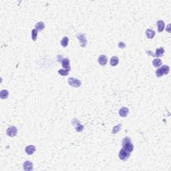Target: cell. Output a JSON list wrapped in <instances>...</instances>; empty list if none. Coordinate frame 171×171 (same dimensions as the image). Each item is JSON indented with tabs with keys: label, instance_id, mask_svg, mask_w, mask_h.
<instances>
[{
	"label": "cell",
	"instance_id": "obj_13",
	"mask_svg": "<svg viewBox=\"0 0 171 171\" xmlns=\"http://www.w3.org/2000/svg\"><path fill=\"white\" fill-rule=\"evenodd\" d=\"M157 26H158V31L159 33L163 31V30L165 29V23L162 20H159L157 22Z\"/></svg>",
	"mask_w": 171,
	"mask_h": 171
},
{
	"label": "cell",
	"instance_id": "obj_3",
	"mask_svg": "<svg viewBox=\"0 0 171 171\" xmlns=\"http://www.w3.org/2000/svg\"><path fill=\"white\" fill-rule=\"evenodd\" d=\"M57 60H58L59 62H61V66L64 68V70H66L68 71H70L71 68L70 66V61H69L68 58H67V57L64 58V57H62L61 56H59Z\"/></svg>",
	"mask_w": 171,
	"mask_h": 171
},
{
	"label": "cell",
	"instance_id": "obj_7",
	"mask_svg": "<svg viewBox=\"0 0 171 171\" xmlns=\"http://www.w3.org/2000/svg\"><path fill=\"white\" fill-rule=\"evenodd\" d=\"M17 133H18V128L15 126H10L7 129V135L10 137H14Z\"/></svg>",
	"mask_w": 171,
	"mask_h": 171
},
{
	"label": "cell",
	"instance_id": "obj_16",
	"mask_svg": "<svg viewBox=\"0 0 171 171\" xmlns=\"http://www.w3.org/2000/svg\"><path fill=\"white\" fill-rule=\"evenodd\" d=\"M35 29H37V31H42L45 28V24H44V22H40L35 24Z\"/></svg>",
	"mask_w": 171,
	"mask_h": 171
},
{
	"label": "cell",
	"instance_id": "obj_15",
	"mask_svg": "<svg viewBox=\"0 0 171 171\" xmlns=\"http://www.w3.org/2000/svg\"><path fill=\"white\" fill-rule=\"evenodd\" d=\"M164 52H165V50H164V48H160L156 49V52H155V54H151V55L153 56H157V57H160V56H163Z\"/></svg>",
	"mask_w": 171,
	"mask_h": 171
},
{
	"label": "cell",
	"instance_id": "obj_25",
	"mask_svg": "<svg viewBox=\"0 0 171 171\" xmlns=\"http://www.w3.org/2000/svg\"><path fill=\"white\" fill-rule=\"evenodd\" d=\"M170 28H171V24H169L168 25V29H167L169 33H171V29H170Z\"/></svg>",
	"mask_w": 171,
	"mask_h": 171
},
{
	"label": "cell",
	"instance_id": "obj_2",
	"mask_svg": "<svg viewBox=\"0 0 171 171\" xmlns=\"http://www.w3.org/2000/svg\"><path fill=\"white\" fill-rule=\"evenodd\" d=\"M170 72V67L169 66H162V67L158 68L156 72V76L158 78L163 76L164 75L168 74Z\"/></svg>",
	"mask_w": 171,
	"mask_h": 171
},
{
	"label": "cell",
	"instance_id": "obj_10",
	"mask_svg": "<svg viewBox=\"0 0 171 171\" xmlns=\"http://www.w3.org/2000/svg\"><path fill=\"white\" fill-rule=\"evenodd\" d=\"M25 151L27 153V154L28 155H31L33 154L35 151V147L33 145H29V146H28L26 148V150Z\"/></svg>",
	"mask_w": 171,
	"mask_h": 171
},
{
	"label": "cell",
	"instance_id": "obj_11",
	"mask_svg": "<svg viewBox=\"0 0 171 171\" xmlns=\"http://www.w3.org/2000/svg\"><path fill=\"white\" fill-rule=\"evenodd\" d=\"M98 62L101 66H106L108 62L107 57L104 55L100 56V57H98Z\"/></svg>",
	"mask_w": 171,
	"mask_h": 171
},
{
	"label": "cell",
	"instance_id": "obj_21",
	"mask_svg": "<svg viewBox=\"0 0 171 171\" xmlns=\"http://www.w3.org/2000/svg\"><path fill=\"white\" fill-rule=\"evenodd\" d=\"M120 129H121V124H118V125L115 126L113 127L112 130V133L114 134H116L117 132H118L120 130Z\"/></svg>",
	"mask_w": 171,
	"mask_h": 171
},
{
	"label": "cell",
	"instance_id": "obj_23",
	"mask_svg": "<svg viewBox=\"0 0 171 171\" xmlns=\"http://www.w3.org/2000/svg\"><path fill=\"white\" fill-rule=\"evenodd\" d=\"M68 73H69V71L66 70H58V74H59L61 76H68Z\"/></svg>",
	"mask_w": 171,
	"mask_h": 171
},
{
	"label": "cell",
	"instance_id": "obj_18",
	"mask_svg": "<svg viewBox=\"0 0 171 171\" xmlns=\"http://www.w3.org/2000/svg\"><path fill=\"white\" fill-rule=\"evenodd\" d=\"M152 64H153L154 67L155 68H158V67H160L162 64V60L159 58H156V59H154L153 61H152Z\"/></svg>",
	"mask_w": 171,
	"mask_h": 171
},
{
	"label": "cell",
	"instance_id": "obj_20",
	"mask_svg": "<svg viewBox=\"0 0 171 171\" xmlns=\"http://www.w3.org/2000/svg\"><path fill=\"white\" fill-rule=\"evenodd\" d=\"M68 42H69V39H68V37H64L62 40H61V42H60V43H61V45L62 46V47H64V48H66V47H67L68 45Z\"/></svg>",
	"mask_w": 171,
	"mask_h": 171
},
{
	"label": "cell",
	"instance_id": "obj_14",
	"mask_svg": "<svg viewBox=\"0 0 171 171\" xmlns=\"http://www.w3.org/2000/svg\"><path fill=\"white\" fill-rule=\"evenodd\" d=\"M145 33H146V35L148 39H152L154 37V35H155V31L152 30V29H148L146 31Z\"/></svg>",
	"mask_w": 171,
	"mask_h": 171
},
{
	"label": "cell",
	"instance_id": "obj_17",
	"mask_svg": "<svg viewBox=\"0 0 171 171\" xmlns=\"http://www.w3.org/2000/svg\"><path fill=\"white\" fill-rule=\"evenodd\" d=\"M119 63V59L118 57L116 56H113L112 58L110 59V64L112 66H117Z\"/></svg>",
	"mask_w": 171,
	"mask_h": 171
},
{
	"label": "cell",
	"instance_id": "obj_6",
	"mask_svg": "<svg viewBox=\"0 0 171 171\" xmlns=\"http://www.w3.org/2000/svg\"><path fill=\"white\" fill-rule=\"evenodd\" d=\"M130 153H129L128 152L126 151L125 150L123 149V148H122L120 150V151L118 154L119 158L120 160H123V161L127 160L130 158Z\"/></svg>",
	"mask_w": 171,
	"mask_h": 171
},
{
	"label": "cell",
	"instance_id": "obj_12",
	"mask_svg": "<svg viewBox=\"0 0 171 171\" xmlns=\"http://www.w3.org/2000/svg\"><path fill=\"white\" fill-rule=\"evenodd\" d=\"M128 112H129V109H128V108L126 107H122L120 110H119V114H120V116L121 117H123V118H124V117H126V116H127Z\"/></svg>",
	"mask_w": 171,
	"mask_h": 171
},
{
	"label": "cell",
	"instance_id": "obj_4",
	"mask_svg": "<svg viewBox=\"0 0 171 171\" xmlns=\"http://www.w3.org/2000/svg\"><path fill=\"white\" fill-rule=\"evenodd\" d=\"M77 38L79 40L80 45L82 48H85L86 46H87L88 42H87V38H86V36L85 34L81 33H78L77 35Z\"/></svg>",
	"mask_w": 171,
	"mask_h": 171
},
{
	"label": "cell",
	"instance_id": "obj_5",
	"mask_svg": "<svg viewBox=\"0 0 171 171\" xmlns=\"http://www.w3.org/2000/svg\"><path fill=\"white\" fill-rule=\"evenodd\" d=\"M68 84L74 88H79L80 86H81L82 83L81 81L80 80L77 79V78H70L68 80Z\"/></svg>",
	"mask_w": 171,
	"mask_h": 171
},
{
	"label": "cell",
	"instance_id": "obj_24",
	"mask_svg": "<svg viewBox=\"0 0 171 171\" xmlns=\"http://www.w3.org/2000/svg\"><path fill=\"white\" fill-rule=\"evenodd\" d=\"M118 47L121 49H124L126 47V44L122 42H120L118 44Z\"/></svg>",
	"mask_w": 171,
	"mask_h": 171
},
{
	"label": "cell",
	"instance_id": "obj_8",
	"mask_svg": "<svg viewBox=\"0 0 171 171\" xmlns=\"http://www.w3.org/2000/svg\"><path fill=\"white\" fill-rule=\"evenodd\" d=\"M72 120L74 121V122H75V123L74 122H72V124L74 126L76 125V128H75L77 132L83 131L84 130V126L80 124V122L76 118H74Z\"/></svg>",
	"mask_w": 171,
	"mask_h": 171
},
{
	"label": "cell",
	"instance_id": "obj_19",
	"mask_svg": "<svg viewBox=\"0 0 171 171\" xmlns=\"http://www.w3.org/2000/svg\"><path fill=\"white\" fill-rule=\"evenodd\" d=\"M9 96V92L7 90H2L0 92V98L1 99H6Z\"/></svg>",
	"mask_w": 171,
	"mask_h": 171
},
{
	"label": "cell",
	"instance_id": "obj_22",
	"mask_svg": "<svg viewBox=\"0 0 171 171\" xmlns=\"http://www.w3.org/2000/svg\"><path fill=\"white\" fill-rule=\"evenodd\" d=\"M37 32H38V31L37 29H33L31 31V39L33 41H35L36 39H37Z\"/></svg>",
	"mask_w": 171,
	"mask_h": 171
},
{
	"label": "cell",
	"instance_id": "obj_1",
	"mask_svg": "<svg viewBox=\"0 0 171 171\" xmlns=\"http://www.w3.org/2000/svg\"><path fill=\"white\" fill-rule=\"evenodd\" d=\"M122 146L123 149L128 152L129 153H131L134 150V146L131 143V139L129 137H125L123 138L122 141Z\"/></svg>",
	"mask_w": 171,
	"mask_h": 171
},
{
	"label": "cell",
	"instance_id": "obj_9",
	"mask_svg": "<svg viewBox=\"0 0 171 171\" xmlns=\"http://www.w3.org/2000/svg\"><path fill=\"white\" fill-rule=\"evenodd\" d=\"M23 167H24V171H32L33 169V165L31 162L27 160L23 164Z\"/></svg>",
	"mask_w": 171,
	"mask_h": 171
}]
</instances>
